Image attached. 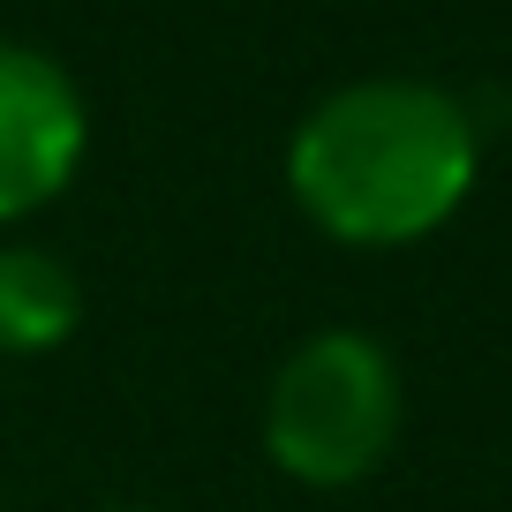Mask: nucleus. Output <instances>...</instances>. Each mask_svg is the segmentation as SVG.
I'll use <instances>...</instances> for the list:
<instances>
[{
  "instance_id": "obj_1",
  "label": "nucleus",
  "mask_w": 512,
  "mask_h": 512,
  "mask_svg": "<svg viewBox=\"0 0 512 512\" xmlns=\"http://www.w3.org/2000/svg\"><path fill=\"white\" fill-rule=\"evenodd\" d=\"M475 159V121L452 91L415 76H369L302 113L287 144V189L332 241L400 249L467 204Z\"/></svg>"
},
{
  "instance_id": "obj_2",
  "label": "nucleus",
  "mask_w": 512,
  "mask_h": 512,
  "mask_svg": "<svg viewBox=\"0 0 512 512\" xmlns=\"http://www.w3.org/2000/svg\"><path fill=\"white\" fill-rule=\"evenodd\" d=\"M400 437V369L369 332H317L264 392V452L309 490H347Z\"/></svg>"
},
{
  "instance_id": "obj_3",
  "label": "nucleus",
  "mask_w": 512,
  "mask_h": 512,
  "mask_svg": "<svg viewBox=\"0 0 512 512\" xmlns=\"http://www.w3.org/2000/svg\"><path fill=\"white\" fill-rule=\"evenodd\" d=\"M91 121H83V91L53 53L0 38V226L31 219L38 204L76 181Z\"/></svg>"
},
{
  "instance_id": "obj_4",
  "label": "nucleus",
  "mask_w": 512,
  "mask_h": 512,
  "mask_svg": "<svg viewBox=\"0 0 512 512\" xmlns=\"http://www.w3.org/2000/svg\"><path fill=\"white\" fill-rule=\"evenodd\" d=\"M83 324V287L53 249L0 241V354H53Z\"/></svg>"
},
{
  "instance_id": "obj_5",
  "label": "nucleus",
  "mask_w": 512,
  "mask_h": 512,
  "mask_svg": "<svg viewBox=\"0 0 512 512\" xmlns=\"http://www.w3.org/2000/svg\"><path fill=\"white\" fill-rule=\"evenodd\" d=\"M106 512H151V505H106Z\"/></svg>"
}]
</instances>
